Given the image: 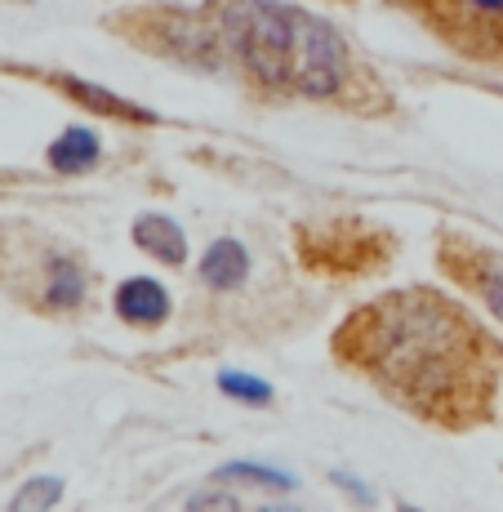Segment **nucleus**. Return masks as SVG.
<instances>
[{
  "label": "nucleus",
  "instance_id": "f03ea898",
  "mask_svg": "<svg viewBox=\"0 0 503 512\" xmlns=\"http://www.w3.org/2000/svg\"><path fill=\"white\" fill-rule=\"evenodd\" d=\"M330 357L437 432H477L499 415L503 339L437 285H397L357 303L334 326Z\"/></svg>",
  "mask_w": 503,
  "mask_h": 512
},
{
  "label": "nucleus",
  "instance_id": "f8f14e48",
  "mask_svg": "<svg viewBox=\"0 0 503 512\" xmlns=\"http://www.w3.org/2000/svg\"><path fill=\"white\" fill-rule=\"evenodd\" d=\"M223 392H228V397H241V401H272V388L268 383H259V379H241V374H223Z\"/></svg>",
  "mask_w": 503,
  "mask_h": 512
},
{
  "label": "nucleus",
  "instance_id": "39448f33",
  "mask_svg": "<svg viewBox=\"0 0 503 512\" xmlns=\"http://www.w3.org/2000/svg\"><path fill=\"white\" fill-rule=\"evenodd\" d=\"M294 250L308 272H330V277H370L397 254V236L383 228H366L357 219H330L308 223L294 232Z\"/></svg>",
  "mask_w": 503,
  "mask_h": 512
},
{
  "label": "nucleus",
  "instance_id": "9d476101",
  "mask_svg": "<svg viewBox=\"0 0 503 512\" xmlns=\"http://www.w3.org/2000/svg\"><path fill=\"white\" fill-rule=\"evenodd\" d=\"M98 161V139L85 125H72L54 147H49V165L54 170H90Z\"/></svg>",
  "mask_w": 503,
  "mask_h": 512
},
{
  "label": "nucleus",
  "instance_id": "423d86ee",
  "mask_svg": "<svg viewBox=\"0 0 503 512\" xmlns=\"http://www.w3.org/2000/svg\"><path fill=\"white\" fill-rule=\"evenodd\" d=\"M432 259H437L441 277L450 285H459L468 299H477L481 308L503 326V250L472 232L459 228H441L437 245H432Z\"/></svg>",
  "mask_w": 503,
  "mask_h": 512
},
{
  "label": "nucleus",
  "instance_id": "20e7f679",
  "mask_svg": "<svg viewBox=\"0 0 503 512\" xmlns=\"http://www.w3.org/2000/svg\"><path fill=\"white\" fill-rule=\"evenodd\" d=\"M463 63H503V0H383Z\"/></svg>",
  "mask_w": 503,
  "mask_h": 512
},
{
  "label": "nucleus",
  "instance_id": "9b49d317",
  "mask_svg": "<svg viewBox=\"0 0 503 512\" xmlns=\"http://www.w3.org/2000/svg\"><path fill=\"white\" fill-rule=\"evenodd\" d=\"M58 495H63V486L54 477H41L14 499V508H49V504H58Z\"/></svg>",
  "mask_w": 503,
  "mask_h": 512
},
{
  "label": "nucleus",
  "instance_id": "7ed1b4c3",
  "mask_svg": "<svg viewBox=\"0 0 503 512\" xmlns=\"http://www.w3.org/2000/svg\"><path fill=\"white\" fill-rule=\"evenodd\" d=\"M0 294L41 317H72L90 299V263L36 223H0Z\"/></svg>",
  "mask_w": 503,
  "mask_h": 512
},
{
  "label": "nucleus",
  "instance_id": "6e6552de",
  "mask_svg": "<svg viewBox=\"0 0 503 512\" xmlns=\"http://www.w3.org/2000/svg\"><path fill=\"white\" fill-rule=\"evenodd\" d=\"M134 245L143 254H152L156 263H170V268H179L187 259V241H183L179 223L165 219V214H143L134 223Z\"/></svg>",
  "mask_w": 503,
  "mask_h": 512
},
{
  "label": "nucleus",
  "instance_id": "1a4fd4ad",
  "mask_svg": "<svg viewBox=\"0 0 503 512\" xmlns=\"http://www.w3.org/2000/svg\"><path fill=\"white\" fill-rule=\"evenodd\" d=\"M245 277H250V254L241 250V241L223 236L205 250V263H201V281L214 285V290H236Z\"/></svg>",
  "mask_w": 503,
  "mask_h": 512
},
{
  "label": "nucleus",
  "instance_id": "f257e3e1",
  "mask_svg": "<svg viewBox=\"0 0 503 512\" xmlns=\"http://www.w3.org/2000/svg\"><path fill=\"white\" fill-rule=\"evenodd\" d=\"M103 27L152 58L228 76L259 103H317L361 121L397 112L361 49L294 0H147Z\"/></svg>",
  "mask_w": 503,
  "mask_h": 512
},
{
  "label": "nucleus",
  "instance_id": "0eeeda50",
  "mask_svg": "<svg viewBox=\"0 0 503 512\" xmlns=\"http://www.w3.org/2000/svg\"><path fill=\"white\" fill-rule=\"evenodd\" d=\"M116 317L130 321V326H161L165 317H170V294L161 290L152 277H130L121 281V290H116Z\"/></svg>",
  "mask_w": 503,
  "mask_h": 512
},
{
  "label": "nucleus",
  "instance_id": "ddd939ff",
  "mask_svg": "<svg viewBox=\"0 0 503 512\" xmlns=\"http://www.w3.org/2000/svg\"><path fill=\"white\" fill-rule=\"evenodd\" d=\"M325 5H352V0H325Z\"/></svg>",
  "mask_w": 503,
  "mask_h": 512
}]
</instances>
